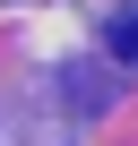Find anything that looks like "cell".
<instances>
[{
    "instance_id": "obj_1",
    "label": "cell",
    "mask_w": 138,
    "mask_h": 146,
    "mask_svg": "<svg viewBox=\"0 0 138 146\" xmlns=\"http://www.w3.org/2000/svg\"><path fill=\"white\" fill-rule=\"evenodd\" d=\"M112 52H121V60H138V9H121V17H112Z\"/></svg>"
}]
</instances>
